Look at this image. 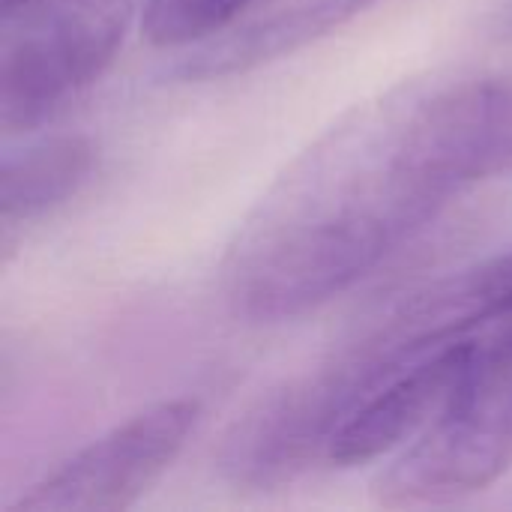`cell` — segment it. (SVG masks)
Instances as JSON below:
<instances>
[{
  "mask_svg": "<svg viewBox=\"0 0 512 512\" xmlns=\"http://www.w3.org/2000/svg\"><path fill=\"white\" fill-rule=\"evenodd\" d=\"M474 345V336L444 345L372 393L330 441L327 462L348 471L378 462L408 444L444 408L474 354Z\"/></svg>",
  "mask_w": 512,
  "mask_h": 512,
  "instance_id": "7",
  "label": "cell"
},
{
  "mask_svg": "<svg viewBox=\"0 0 512 512\" xmlns=\"http://www.w3.org/2000/svg\"><path fill=\"white\" fill-rule=\"evenodd\" d=\"M411 102L357 108L261 198L222 264L225 303L240 321L285 324L321 309L459 195L414 150Z\"/></svg>",
  "mask_w": 512,
  "mask_h": 512,
  "instance_id": "1",
  "label": "cell"
},
{
  "mask_svg": "<svg viewBox=\"0 0 512 512\" xmlns=\"http://www.w3.org/2000/svg\"><path fill=\"white\" fill-rule=\"evenodd\" d=\"M201 420L198 399L150 405L108 429L39 483L9 510L114 512L138 504L183 453Z\"/></svg>",
  "mask_w": 512,
  "mask_h": 512,
  "instance_id": "5",
  "label": "cell"
},
{
  "mask_svg": "<svg viewBox=\"0 0 512 512\" xmlns=\"http://www.w3.org/2000/svg\"><path fill=\"white\" fill-rule=\"evenodd\" d=\"M375 3L381 0H303L291 9L243 27L240 33H231L222 42L201 48L180 66H174L171 75L177 81H216L252 72L330 36L357 15L369 12Z\"/></svg>",
  "mask_w": 512,
  "mask_h": 512,
  "instance_id": "8",
  "label": "cell"
},
{
  "mask_svg": "<svg viewBox=\"0 0 512 512\" xmlns=\"http://www.w3.org/2000/svg\"><path fill=\"white\" fill-rule=\"evenodd\" d=\"M501 27L512 36V0H507V9H504V15H501Z\"/></svg>",
  "mask_w": 512,
  "mask_h": 512,
  "instance_id": "12",
  "label": "cell"
},
{
  "mask_svg": "<svg viewBox=\"0 0 512 512\" xmlns=\"http://www.w3.org/2000/svg\"><path fill=\"white\" fill-rule=\"evenodd\" d=\"M126 27V0H81V6L36 21L18 36L6 33L0 60L3 135L33 132L99 81L114 63Z\"/></svg>",
  "mask_w": 512,
  "mask_h": 512,
  "instance_id": "4",
  "label": "cell"
},
{
  "mask_svg": "<svg viewBox=\"0 0 512 512\" xmlns=\"http://www.w3.org/2000/svg\"><path fill=\"white\" fill-rule=\"evenodd\" d=\"M99 150L87 135H54L9 153L0 171V222L9 237L66 204L96 171Z\"/></svg>",
  "mask_w": 512,
  "mask_h": 512,
  "instance_id": "9",
  "label": "cell"
},
{
  "mask_svg": "<svg viewBox=\"0 0 512 512\" xmlns=\"http://www.w3.org/2000/svg\"><path fill=\"white\" fill-rule=\"evenodd\" d=\"M507 315H512V249L408 291L285 384L309 423L336 438L345 420L396 375Z\"/></svg>",
  "mask_w": 512,
  "mask_h": 512,
  "instance_id": "2",
  "label": "cell"
},
{
  "mask_svg": "<svg viewBox=\"0 0 512 512\" xmlns=\"http://www.w3.org/2000/svg\"><path fill=\"white\" fill-rule=\"evenodd\" d=\"M60 3H69V0H0V12H3V21H15L24 15H36L42 9H54ZM72 3H81V0H72Z\"/></svg>",
  "mask_w": 512,
  "mask_h": 512,
  "instance_id": "11",
  "label": "cell"
},
{
  "mask_svg": "<svg viewBox=\"0 0 512 512\" xmlns=\"http://www.w3.org/2000/svg\"><path fill=\"white\" fill-rule=\"evenodd\" d=\"M249 0H144L141 36L153 48H180L225 30Z\"/></svg>",
  "mask_w": 512,
  "mask_h": 512,
  "instance_id": "10",
  "label": "cell"
},
{
  "mask_svg": "<svg viewBox=\"0 0 512 512\" xmlns=\"http://www.w3.org/2000/svg\"><path fill=\"white\" fill-rule=\"evenodd\" d=\"M512 465V315L474 354L423 435L372 483L381 507L453 504L495 486Z\"/></svg>",
  "mask_w": 512,
  "mask_h": 512,
  "instance_id": "3",
  "label": "cell"
},
{
  "mask_svg": "<svg viewBox=\"0 0 512 512\" xmlns=\"http://www.w3.org/2000/svg\"><path fill=\"white\" fill-rule=\"evenodd\" d=\"M411 144L459 192L512 174V75L462 81L411 102Z\"/></svg>",
  "mask_w": 512,
  "mask_h": 512,
  "instance_id": "6",
  "label": "cell"
}]
</instances>
